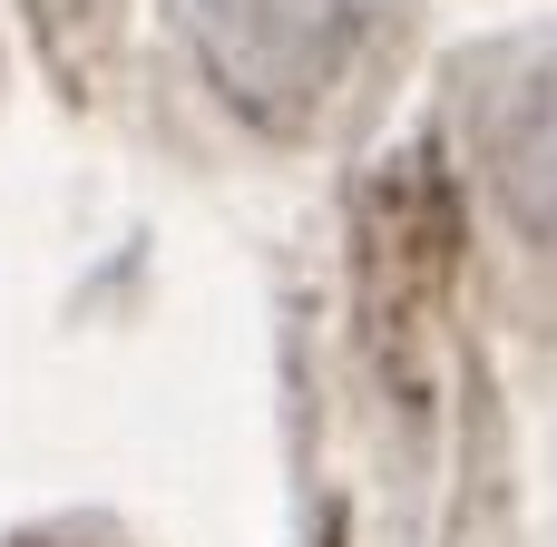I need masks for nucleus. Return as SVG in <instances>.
<instances>
[{
  "instance_id": "1",
  "label": "nucleus",
  "mask_w": 557,
  "mask_h": 547,
  "mask_svg": "<svg viewBox=\"0 0 557 547\" xmlns=\"http://www.w3.org/2000/svg\"><path fill=\"white\" fill-rule=\"evenodd\" d=\"M490 166H499L519 225H529V235H557V59H539V69L509 88V108H499V127H490Z\"/></svg>"
}]
</instances>
